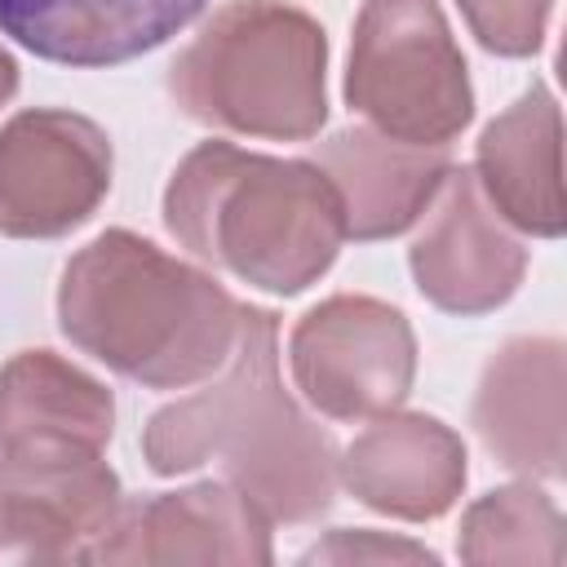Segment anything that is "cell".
<instances>
[{
	"label": "cell",
	"instance_id": "obj_1",
	"mask_svg": "<svg viewBox=\"0 0 567 567\" xmlns=\"http://www.w3.org/2000/svg\"><path fill=\"white\" fill-rule=\"evenodd\" d=\"M155 474L221 465L226 478L270 518L310 523L332 505L337 452L279 381L275 315L244 306L221 377L190 399L159 408L142 434Z\"/></svg>",
	"mask_w": 567,
	"mask_h": 567
},
{
	"label": "cell",
	"instance_id": "obj_2",
	"mask_svg": "<svg viewBox=\"0 0 567 567\" xmlns=\"http://www.w3.org/2000/svg\"><path fill=\"white\" fill-rule=\"evenodd\" d=\"M244 306L204 270L168 257L133 230H102L58 284L62 332L120 377L182 390L235 350Z\"/></svg>",
	"mask_w": 567,
	"mask_h": 567
},
{
	"label": "cell",
	"instance_id": "obj_3",
	"mask_svg": "<svg viewBox=\"0 0 567 567\" xmlns=\"http://www.w3.org/2000/svg\"><path fill=\"white\" fill-rule=\"evenodd\" d=\"M164 226L199 261L279 297L310 288L346 239L341 199L319 164L252 155L230 142H204L177 164Z\"/></svg>",
	"mask_w": 567,
	"mask_h": 567
},
{
	"label": "cell",
	"instance_id": "obj_4",
	"mask_svg": "<svg viewBox=\"0 0 567 567\" xmlns=\"http://www.w3.org/2000/svg\"><path fill=\"white\" fill-rule=\"evenodd\" d=\"M323 27L288 0H230L177 53L168 89L213 128L301 142L315 137L328 97Z\"/></svg>",
	"mask_w": 567,
	"mask_h": 567
},
{
	"label": "cell",
	"instance_id": "obj_5",
	"mask_svg": "<svg viewBox=\"0 0 567 567\" xmlns=\"http://www.w3.org/2000/svg\"><path fill=\"white\" fill-rule=\"evenodd\" d=\"M346 97L385 137L447 146L470 124L474 93L443 9L434 0H363Z\"/></svg>",
	"mask_w": 567,
	"mask_h": 567
},
{
	"label": "cell",
	"instance_id": "obj_6",
	"mask_svg": "<svg viewBox=\"0 0 567 567\" xmlns=\"http://www.w3.org/2000/svg\"><path fill=\"white\" fill-rule=\"evenodd\" d=\"M288 363L310 408L332 421H372L408 399L416 337L403 310L341 292L297 319Z\"/></svg>",
	"mask_w": 567,
	"mask_h": 567
},
{
	"label": "cell",
	"instance_id": "obj_7",
	"mask_svg": "<svg viewBox=\"0 0 567 567\" xmlns=\"http://www.w3.org/2000/svg\"><path fill=\"white\" fill-rule=\"evenodd\" d=\"M111 190V142L75 111H22L0 128V230L53 239Z\"/></svg>",
	"mask_w": 567,
	"mask_h": 567
},
{
	"label": "cell",
	"instance_id": "obj_8",
	"mask_svg": "<svg viewBox=\"0 0 567 567\" xmlns=\"http://www.w3.org/2000/svg\"><path fill=\"white\" fill-rule=\"evenodd\" d=\"M120 505L97 447H0V558H89Z\"/></svg>",
	"mask_w": 567,
	"mask_h": 567
},
{
	"label": "cell",
	"instance_id": "obj_9",
	"mask_svg": "<svg viewBox=\"0 0 567 567\" xmlns=\"http://www.w3.org/2000/svg\"><path fill=\"white\" fill-rule=\"evenodd\" d=\"M527 248L487 204L470 168H447L430 199L425 230L412 244V279L447 315H487L514 297Z\"/></svg>",
	"mask_w": 567,
	"mask_h": 567
},
{
	"label": "cell",
	"instance_id": "obj_10",
	"mask_svg": "<svg viewBox=\"0 0 567 567\" xmlns=\"http://www.w3.org/2000/svg\"><path fill=\"white\" fill-rule=\"evenodd\" d=\"M84 563H270V518L235 483L124 501Z\"/></svg>",
	"mask_w": 567,
	"mask_h": 567
},
{
	"label": "cell",
	"instance_id": "obj_11",
	"mask_svg": "<svg viewBox=\"0 0 567 567\" xmlns=\"http://www.w3.org/2000/svg\"><path fill=\"white\" fill-rule=\"evenodd\" d=\"M337 478L368 509L425 523L456 505L465 487V443L434 416L381 412L341 452Z\"/></svg>",
	"mask_w": 567,
	"mask_h": 567
},
{
	"label": "cell",
	"instance_id": "obj_12",
	"mask_svg": "<svg viewBox=\"0 0 567 567\" xmlns=\"http://www.w3.org/2000/svg\"><path fill=\"white\" fill-rule=\"evenodd\" d=\"M483 447L514 474H563V341H509L483 372L474 394Z\"/></svg>",
	"mask_w": 567,
	"mask_h": 567
},
{
	"label": "cell",
	"instance_id": "obj_13",
	"mask_svg": "<svg viewBox=\"0 0 567 567\" xmlns=\"http://www.w3.org/2000/svg\"><path fill=\"white\" fill-rule=\"evenodd\" d=\"M204 0H0V31L62 66H115L177 35Z\"/></svg>",
	"mask_w": 567,
	"mask_h": 567
},
{
	"label": "cell",
	"instance_id": "obj_14",
	"mask_svg": "<svg viewBox=\"0 0 567 567\" xmlns=\"http://www.w3.org/2000/svg\"><path fill=\"white\" fill-rule=\"evenodd\" d=\"M315 164L332 182L346 235L354 239H390L408 230L452 168L447 146H416L377 128H346L328 137Z\"/></svg>",
	"mask_w": 567,
	"mask_h": 567
},
{
	"label": "cell",
	"instance_id": "obj_15",
	"mask_svg": "<svg viewBox=\"0 0 567 567\" xmlns=\"http://www.w3.org/2000/svg\"><path fill=\"white\" fill-rule=\"evenodd\" d=\"M487 204L527 235H563V159H558V102L532 84L478 137L474 168Z\"/></svg>",
	"mask_w": 567,
	"mask_h": 567
},
{
	"label": "cell",
	"instance_id": "obj_16",
	"mask_svg": "<svg viewBox=\"0 0 567 567\" xmlns=\"http://www.w3.org/2000/svg\"><path fill=\"white\" fill-rule=\"evenodd\" d=\"M115 399L102 381L58 359L22 350L0 368V447H106Z\"/></svg>",
	"mask_w": 567,
	"mask_h": 567
},
{
	"label": "cell",
	"instance_id": "obj_17",
	"mask_svg": "<svg viewBox=\"0 0 567 567\" xmlns=\"http://www.w3.org/2000/svg\"><path fill=\"white\" fill-rule=\"evenodd\" d=\"M456 549L465 563H563V514L558 505L532 487H501L474 501L461 518Z\"/></svg>",
	"mask_w": 567,
	"mask_h": 567
},
{
	"label": "cell",
	"instance_id": "obj_18",
	"mask_svg": "<svg viewBox=\"0 0 567 567\" xmlns=\"http://www.w3.org/2000/svg\"><path fill=\"white\" fill-rule=\"evenodd\" d=\"M554 0H461L470 31L501 58H527L545 40V18Z\"/></svg>",
	"mask_w": 567,
	"mask_h": 567
},
{
	"label": "cell",
	"instance_id": "obj_19",
	"mask_svg": "<svg viewBox=\"0 0 567 567\" xmlns=\"http://www.w3.org/2000/svg\"><path fill=\"white\" fill-rule=\"evenodd\" d=\"M306 563H434V554L385 532H332L306 554Z\"/></svg>",
	"mask_w": 567,
	"mask_h": 567
},
{
	"label": "cell",
	"instance_id": "obj_20",
	"mask_svg": "<svg viewBox=\"0 0 567 567\" xmlns=\"http://www.w3.org/2000/svg\"><path fill=\"white\" fill-rule=\"evenodd\" d=\"M13 89H18V66H13V58L0 49V102H9Z\"/></svg>",
	"mask_w": 567,
	"mask_h": 567
}]
</instances>
